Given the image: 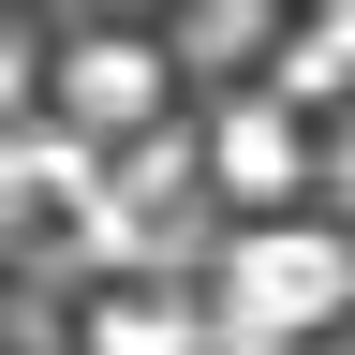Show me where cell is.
<instances>
[{
  "instance_id": "cell-1",
  "label": "cell",
  "mask_w": 355,
  "mask_h": 355,
  "mask_svg": "<svg viewBox=\"0 0 355 355\" xmlns=\"http://www.w3.org/2000/svg\"><path fill=\"white\" fill-rule=\"evenodd\" d=\"M207 311H222V340L237 355H266V340H311L326 311H355V237H326V222H237L222 237V282H207Z\"/></svg>"
},
{
  "instance_id": "cell-2",
  "label": "cell",
  "mask_w": 355,
  "mask_h": 355,
  "mask_svg": "<svg viewBox=\"0 0 355 355\" xmlns=\"http://www.w3.org/2000/svg\"><path fill=\"white\" fill-rule=\"evenodd\" d=\"M163 89H178V44H148V30H74L60 60H44V104H60L74 133H104V148H133V133L163 119Z\"/></svg>"
},
{
  "instance_id": "cell-3",
  "label": "cell",
  "mask_w": 355,
  "mask_h": 355,
  "mask_svg": "<svg viewBox=\"0 0 355 355\" xmlns=\"http://www.w3.org/2000/svg\"><path fill=\"white\" fill-rule=\"evenodd\" d=\"M296 178H311V133H296V89H237V104L207 119V193L266 222V207H296Z\"/></svg>"
},
{
  "instance_id": "cell-4",
  "label": "cell",
  "mask_w": 355,
  "mask_h": 355,
  "mask_svg": "<svg viewBox=\"0 0 355 355\" xmlns=\"http://www.w3.org/2000/svg\"><path fill=\"white\" fill-rule=\"evenodd\" d=\"M74 355H237V340H222V311H193V296H89Z\"/></svg>"
},
{
  "instance_id": "cell-5",
  "label": "cell",
  "mask_w": 355,
  "mask_h": 355,
  "mask_svg": "<svg viewBox=\"0 0 355 355\" xmlns=\"http://www.w3.org/2000/svg\"><path fill=\"white\" fill-rule=\"evenodd\" d=\"M282 60V0H193L178 15V74H252Z\"/></svg>"
},
{
  "instance_id": "cell-6",
  "label": "cell",
  "mask_w": 355,
  "mask_h": 355,
  "mask_svg": "<svg viewBox=\"0 0 355 355\" xmlns=\"http://www.w3.org/2000/svg\"><path fill=\"white\" fill-rule=\"evenodd\" d=\"M282 89H296V104H326V89H355V0H326V15H311V30L282 44Z\"/></svg>"
},
{
  "instance_id": "cell-7",
  "label": "cell",
  "mask_w": 355,
  "mask_h": 355,
  "mask_svg": "<svg viewBox=\"0 0 355 355\" xmlns=\"http://www.w3.org/2000/svg\"><path fill=\"white\" fill-rule=\"evenodd\" d=\"M104 15H148V0H104Z\"/></svg>"
}]
</instances>
